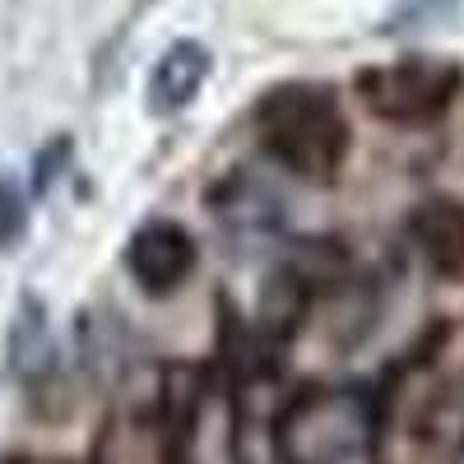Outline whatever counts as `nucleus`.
Listing matches in <instances>:
<instances>
[{"label":"nucleus","instance_id":"f257e3e1","mask_svg":"<svg viewBox=\"0 0 464 464\" xmlns=\"http://www.w3.org/2000/svg\"><path fill=\"white\" fill-rule=\"evenodd\" d=\"M256 130L275 163L293 177L325 186L339 177L348 153V126L330 89L321 84H279L256 102Z\"/></svg>","mask_w":464,"mask_h":464},{"label":"nucleus","instance_id":"f03ea898","mask_svg":"<svg viewBox=\"0 0 464 464\" xmlns=\"http://www.w3.org/2000/svg\"><path fill=\"white\" fill-rule=\"evenodd\" d=\"M284 464H376V404L362 391H306L275 432Z\"/></svg>","mask_w":464,"mask_h":464},{"label":"nucleus","instance_id":"7ed1b4c3","mask_svg":"<svg viewBox=\"0 0 464 464\" xmlns=\"http://www.w3.org/2000/svg\"><path fill=\"white\" fill-rule=\"evenodd\" d=\"M464 84V74L455 61H437V56H404L395 65H376L358 74L362 102L385 116V121H432L441 116L455 93Z\"/></svg>","mask_w":464,"mask_h":464},{"label":"nucleus","instance_id":"20e7f679","mask_svg":"<svg viewBox=\"0 0 464 464\" xmlns=\"http://www.w3.org/2000/svg\"><path fill=\"white\" fill-rule=\"evenodd\" d=\"M404 395L413 409V432L441 455H464V330L418 362Z\"/></svg>","mask_w":464,"mask_h":464},{"label":"nucleus","instance_id":"39448f33","mask_svg":"<svg viewBox=\"0 0 464 464\" xmlns=\"http://www.w3.org/2000/svg\"><path fill=\"white\" fill-rule=\"evenodd\" d=\"M126 265H130V275L140 279L144 293L168 297L190 279V269H196V242H190V232L181 223L153 218L130 237Z\"/></svg>","mask_w":464,"mask_h":464},{"label":"nucleus","instance_id":"423d86ee","mask_svg":"<svg viewBox=\"0 0 464 464\" xmlns=\"http://www.w3.org/2000/svg\"><path fill=\"white\" fill-rule=\"evenodd\" d=\"M409 242L428 260L432 275L464 284V205L459 200H428L409 214Z\"/></svg>","mask_w":464,"mask_h":464},{"label":"nucleus","instance_id":"0eeeda50","mask_svg":"<svg viewBox=\"0 0 464 464\" xmlns=\"http://www.w3.org/2000/svg\"><path fill=\"white\" fill-rule=\"evenodd\" d=\"M205 80H209V52L200 43H177L149 74V107L172 116L205 89Z\"/></svg>","mask_w":464,"mask_h":464},{"label":"nucleus","instance_id":"6e6552de","mask_svg":"<svg viewBox=\"0 0 464 464\" xmlns=\"http://www.w3.org/2000/svg\"><path fill=\"white\" fill-rule=\"evenodd\" d=\"M24 223H28V205L19 196V186L14 181H0V246H14Z\"/></svg>","mask_w":464,"mask_h":464}]
</instances>
